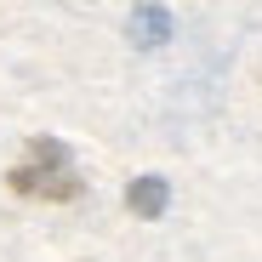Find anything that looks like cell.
I'll use <instances>...</instances> for the list:
<instances>
[{
  "label": "cell",
  "mask_w": 262,
  "mask_h": 262,
  "mask_svg": "<svg viewBox=\"0 0 262 262\" xmlns=\"http://www.w3.org/2000/svg\"><path fill=\"white\" fill-rule=\"evenodd\" d=\"M131 34H137V46H165L171 17H165L160 6H137V17H131Z\"/></svg>",
  "instance_id": "cell-3"
},
{
  "label": "cell",
  "mask_w": 262,
  "mask_h": 262,
  "mask_svg": "<svg viewBox=\"0 0 262 262\" xmlns=\"http://www.w3.org/2000/svg\"><path fill=\"white\" fill-rule=\"evenodd\" d=\"M125 205H131V216H143V223L165 216V205H171V188H165V177H137V183L125 188Z\"/></svg>",
  "instance_id": "cell-2"
},
{
  "label": "cell",
  "mask_w": 262,
  "mask_h": 262,
  "mask_svg": "<svg viewBox=\"0 0 262 262\" xmlns=\"http://www.w3.org/2000/svg\"><path fill=\"white\" fill-rule=\"evenodd\" d=\"M6 188L23 200H46V205H69L80 194V171L69 160V148L57 137H29L23 160L6 171Z\"/></svg>",
  "instance_id": "cell-1"
}]
</instances>
